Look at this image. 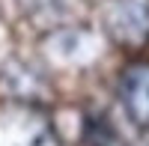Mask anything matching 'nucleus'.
Returning a JSON list of instances; mask_svg holds the SVG:
<instances>
[{"label": "nucleus", "instance_id": "f257e3e1", "mask_svg": "<svg viewBox=\"0 0 149 146\" xmlns=\"http://www.w3.org/2000/svg\"><path fill=\"white\" fill-rule=\"evenodd\" d=\"M102 48H104L102 33L84 27V24L51 27L39 42V51L45 57V63L51 69H60V72L90 69L93 63L102 60Z\"/></svg>", "mask_w": 149, "mask_h": 146}, {"label": "nucleus", "instance_id": "f03ea898", "mask_svg": "<svg viewBox=\"0 0 149 146\" xmlns=\"http://www.w3.org/2000/svg\"><path fill=\"white\" fill-rule=\"evenodd\" d=\"M102 39L119 51L137 54L149 48V0H102L98 3Z\"/></svg>", "mask_w": 149, "mask_h": 146}, {"label": "nucleus", "instance_id": "7ed1b4c3", "mask_svg": "<svg viewBox=\"0 0 149 146\" xmlns=\"http://www.w3.org/2000/svg\"><path fill=\"white\" fill-rule=\"evenodd\" d=\"M0 146H60V134L42 104L0 99Z\"/></svg>", "mask_w": 149, "mask_h": 146}, {"label": "nucleus", "instance_id": "20e7f679", "mask_svg": "<svg viewBox=\"0 0 149 146\" xmlns=\"http://www.w3.org/2000/svg\"><path fill=\"white\" fill-rule=\"evenodd\" d=\"M119 102L128 122L149 131V60H134L119 75Z\"/></svg>", "mask_w": 149, "mask_h": 146}, {"label": "nucleus", "instance_id": "39448f33", "mask_svg": "<svg viewBox=\"0 0 149 146\" xmlns=\"http://www.w3.org/2000/svg\"><path fill=\"white\" fill-rule=\"evenodd\" d=\"M0 92H3V99H18V102L42 104L45 87H42L39 75H33L24 63L12 60V63H6L3 72H0Z\"/></svg>", "mask_w": 149, "mask_h": 146}, {"label": "nucleus", "instance_id": "423d86ee", "mask_svg": "<svg viewBox=\"0 0 149 146\" xmlns=\"http://www.w3.org/2000/svg\"><path fill=\"white\" fill-rule=\"evenodd\" d=\"M98 146H102V143H98Z\"/></svg>", "mask_w": 149, "mask_h": 146}]
</instances>
